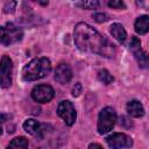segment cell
<instances>
[{
  "label": "cell",
  "mask_w": 149,
  "mask_h": 149,
  "mask_svg": "<svg viewBox=\"0 0 149 149\" xmlns=\"http://www.w3.org/2000/svg\"><path fill=\"white\" fill-rule=\"evenodd\" d=\"M73 36L76 45L81 51L98 54L104 57H113L115 55L114 44L85 22H79L74 27Z\"/></svg>",
  "instance_id": "1"
},
{
  "label": "cell",
  "mask_w": 149,
  "mask_h": 149,
  "mask_svg": "<svg viewBox=\"0 0 149 149\" xmlns=\"http://www.w3.org/2000/svg\"><path fill=\"white\" fill-rule=\"evenodd\" d=\"M51 70V63L45 57L34 58L22 70V78L24 81H35L43 78Z\"/></svg>",
  "instance_id": "2"
},
{
  "label": "cell",
  "mask_w": 149,
  "mask_h": 149,
  "mask_svg": "<svg viewBox=\"0 0 149 149\" xmlns=\"http://www.w3.org/2000/svg\"><path fill=\"white\" fill-rule=\"evenodd\" d=\"M116 122V112L112 107H105L100 111L98 116V133L106 134L113 129Z\"/></svg>",
  "instance_id": "3"
},
{
  "label": "cell",
  "mask_w": 149,
  "mask_h": 149,
  "mask_svg": "<svg viewBox=\"0 0 149 149\" xmlns=\"http://www.w3.org/2000/svg\"><path fill=\"white\" fill-rule=\"evenodd\" d=\"M13 61L9 56H2L0 59V86L8 88L12 85Z\"/></svg>",
  "instance_id": "4"
},
{
  "label": "cell",
  "mask_w": 149,
  "mask_h": 149,
  "mask_svg": "<svg viewBox=\"0 0 149 149\" xmlns=\"http://www.w3.org/2000/svg\"><path fill=\"white\" fill-rule=\"evenodd\" d=\"M57 114L64 120L66 126H72L76 121L77 113L74 106L69 100H62L57 107Z\"/></svg>",
  "instance_id": "5"
},
{
  "label": "cell",
  "mask_w": 149,
  "mask_h": 149,
  "mask_svg": "<svg viewBox=\"0 0 149 149\" xmlns=\"http://www.w3.org/2000/svg\"><path fill=\"white\" fill-rule=\"evenodd\" d=\"M55 95V92H54V88L50 86V85H47V84H41V85H37L33 88L31 91V98L37 101V102H41V104H44V102H49Z\"/></svg>",
  "instance_id": "6"
},
{
  "label": "cell",
  "mask_w": 149,
  "mask_h": 149,
  "mask_svg": "<svg viewBox=\"0 0 149 149\" xmlns=\"http://www.w3.org/2000/svg\"><path fill=\"white\" fill-rule=\"evenodd\" d=\"M106 143L112 149H122V148H129L133 146L132 139L123 133H114L107 136Z\"/></svg>",
  "instance_id": "7"
},
{
  "label": "cell",
  "mask_w": 149,
  "mask_h": 149,
  "mask_svg": "<svg viewBox=\"0 0 149 149\" xmlns=\"http://www.w3.org/2000/svg\"><path fill=\"white\" fill-rule=\"evenodd\" d=\"M129 49L132 50V52L134 54L139 65L143 69H147L148 68V55L141 49V42L140 40L136 37V36H133L130 38V42H129Z\"/></svg>",
  "instance_id": "8"
},
{
  "label": "cell",
  "mask_w": 149,
  "mask_h": 149,
  "mask_svg": "<svg viewBox=\"0 0 149 149\" xmlns=\"http://www.w3.org/2000/svg\"><path fill=\"white\" fill-rule=\"evenodd\" d=\"M6 40H5V45H8V44H12V43H15L17 41H20L22 38V30L16 27L14 23L12 22H7L6 23Z\"/></svg>",
  "instance_id": "9"
},
{
  "label": "cell",
  "mask_w": 149,
  "mask_h": 149,
  "mask_svg": "<svg viewBox=\"0 0 149 149\" xmlns=\"http://www.w3.org/2000/svg\"><path fill=\"white\" fill-rule=\"evenodd\" d=\"M72 78V70L66 63H61L55 70V79L59 84H68Z\"/></svg>",
  "instance_id": "10"
},
{
  "label": "cell",
  "mask_w": 149,
  "mask_h": 149,
  "mask_svg": "<svg viewBox=\"0 0 149 149\" xmlns=\"http://www.w3.org/2000/svg\"><path fill=\"white\" fill-rule=\"evenodd\" d=\"M45 125H42L34 119H28L23 122V129L34 136H42L45 133Z\"/></svg>",
  "instance_id": "11"
},
{
  "label": "cell",
  "mask_w": 149,
  "mask_h": 149,
  "mask_svg": "<svg viewBox=\"0 0 149 149\" xmlns=\"http://www.w3.org/2000/svg\"><path fill=\"white\" fill-rule=\"evenodd\" d=\"M127 112L129 113V115H132L134 118H141L144 114V108L140 101L132 100L127 104Z\"/></svg>",
  "instance_id": "12"
},
{
  "label": "cell",
  "mask_w": 149,
  "mask_h": 149,
  "mask_svg": "<svg viewBox=\"0 0 149 149\" xmlns=\"http://www.w3.org/2000/svg\"><path fill=\"white\" fill-rule=\"evenodd\" d=\"M111 34L120 43H123L126 41L127 33H126L125 28L122 27V24H120V23H113L111 26Z\"/></svg>",
  "instance_id": "13"
},
{
  "label": "cell",
  "mask_w": 149,
  "mask_h": 149,
  "mask_svg": "<svg viewBox=\"0 0 149 149\" xmlns=\"http://www.w3.org/2000/svg\"><path fill=\"white\" fill-rule=\"evenodd\" d=\"M149 30V17L148 15H142L135 21V31L140 35L148 33Z\"/></svg>",
  "instance_id": "14"
},
{
  "label": "cell",
  "mask_w": 149,
  "mask_h": 149,
  "mask_svg": "<svg viewBox=\"0 0 149 149\" xmlns=\"http://www.w3.org/2000/svg\"><path fill=\"white\" fill-rule=\"evenodd\" d=\"M7 149H28V140L23 136L15 137L9 142Z\"/></svg>",
  "instance_id": "15"
},
{
  "label": "cell",
  "mask_w": 149,
  "mask_h": 149,
  "mask_svg": "<svg viewBox=\"0 0 149 149\" xmlns=\"http://www.w3.org/2000/svg\"><path fill=\"white\" fill-rule=\"evenodd\" d=\"M98 79L104 84H111L114 81V77L107 70H100L98 72Z\"/></svg>",
  "instance_id": "16"
},
{
  "label": "cell",
  "mask_w": 149,
  "mask_h": 149,
  "mask_svg": "<svg viewBox=\"0 0 149 149\" xmlns=\"http://www.w3.org/2000/svg\"><path fill=\"white\" fill-rule=\"evenodd\" d=\"M77 6H80L84 9H95L99 7L98 1H83V2H77Z\"/></svg>",
  "instance_id": "17"
},
{
  "label": "cell",
  "mask_w": 149,
  "mask_h": 149,
  "mask_svg": "<svg viewBox=\"0 0 149 149\" xmlns=\"http://www.w3.org/2000/svg\"><path fill=\"white\" fill-rule=\"evenodd\" d=\"M92 17H93L94 21L98 22V23H102V22H105V21L108 20V16H107L105 13H94Z\"/></svg>",
  "instance_id": "18"
},
{
  "label": "cell",
  "mask_w": 149,
  "mask_h": 149,
  "mask_svg": "<svg viewBox=\"0 0 149 149\" xmlns=\"http://www.w3.org/2000/svg\"><path fill=\"white\" fill-rule=\"evenodd\" d=\"M15 6H16V2L15 1H9L5 5V8H3V12L5 13H13L14 9H15Z\"/></svg>",
  "instance_id": "19"
},
{
  "label": "cell",
  "mask_w": 149,
  "mask_h": 149,
  "mask_svg": "<svg viewBox=\"0 0 149 149\" xmlns=\"http://www.w3.org/2000/svg\"><path fill=\"white\" fill-rule=\"evenodd\" d=\"M108 6L112 7V8H116V9H121V8H125V3L120 0H116V1H108Z\"/></svg>",
  "instance_id": "20"
},
{
  "label": "cell",
  "mask_w": 149,
  "mask_h": 149,
  "mask_svg": "<svg viewBox=\"0 0 149 149\" xmlns=\"http://www.w3.org/2000/svg\"><path fill=\"white\" fill-rule=\"evenodd\" d=\"M81 93V84L80 83H77L72 90V95L73 97H79V94Z\"/></svg>",
  "instance_id": "21"
},
{
  "label": "cell",
  "mask_w": 149,
  "mask_h": 149,
  "mask_svg": "<svg viewBox=\"0 0 149 149\" xmlns=\"http://www.w3.org/2000/svg\"><path fill=\"white\" fill-rule=\"evenodd\" d=\"M5 40H6V28L0 26V43L3 44Z\"/></svg>",
  "instance_id": "22"
},
{
  "label": "cell",
  "mask_w": 149,
  "mask_h": 149,
  "mask_svg": "<svg viewBox=\"0 0 149 149\" xmlns=\"http://www.w3.org/2000/svg\"><path fill=\"white\" fill-rule=\"evenodd\" d=\"M88 149H104V148L100 144H98V143H91L88 146Z\"/></svg>",
  "instance_id": "23"
},
{
  "label": "cell",
  "mask_w": 149,
  "mask_h": 149,
  "mask_svg": "<svg viewBox=\"0 0 149 149\" xmlns=\"http://www.w3.org/2000/svg\"><path fill=\"white\" fill-rule=\"evenodd\" d=\"M2 134V127H1V125H0V135Z\"/></svg>",
  "instance_id": "24"
}]
</instances>
